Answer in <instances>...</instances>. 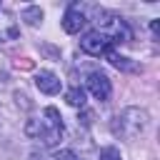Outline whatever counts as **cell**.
Masks as SVG:
<instances>
[{
	"instance_id": "cell-6",
	"label": "cell",
	"mask_w": 160,
	"mask_h": 160,
	"mask_svg": "<svg viewBox=\"0 0 160 160\" xmlns=\"http://www.w3.org/2000/svg\"><path fill=\"white\" fill-rule=\"evenodd\" d=\"M62 135H65V128H42L40 140H42L45 148H58L60 140H62Z\"/></svg>"
},
{
	"instance_id": "cell-15",
	"label": "cell",
	"mask_w": 160,
	"mask_h": 160,
	"mask_svg": "<svg viewBox=\"0 0 160 160\" xmlns=\"http://www.w3.org/2000/svg\"><path fill=\"white\" fill-rule=\"evenodd\" d=\"M150 30H152V32H158V30H160V25H158V20H152V22H150Z\"/></svg>"
},
{
	"instance_id": "cell-11",
	"label": "cell",
	"mask_w": 160,
	"mask_h": 160,
	"mask_svg": "<svg viewBox=\"0 0 160 160\" xmlns=\"http://www.w3.org/2000/svg\"><path fill=\"white\" fill-rule=\"evenodd\" d=\"M25 132H28L30 138H40V132H42V120L30 118V120L25 122Z\"/></svg>"
},
{
	"instance_id": "cell-5",
	"label": "cell",
	"mask_w": 160,
	"mask_h": 160,
	"mask_svg": "<svg viewBox=\"0 0 160 160\" xmlns=\"http://www.w3.org/2000/svg\"><path fill=\"white\" fill-rule=\"evenodd\" d=\"M35 88H38L40 92H45V95H58L60 88H62V82H60V78H58L55 72L40 70V72L35 75Z\"/></svg>"
},
{
	"instance_id": "cell-8",
	"label": "cell",
	"mask_w": 160,
	"mask_h": 160,
	"mask_svg": "<svg viewBox=\"0 0 160 160\" xmlns=\"http://www.w3.org/2000/svg\"><path fill=\"white\" fill-rule=\"evenodd\" d=\"M65 102L72 108H85V90L82 88H70L65 90Z\"/></svg>"
},
{
	"instance_id": "cell-13",
	"label": "cell",
	"mask_w": 160,
	"mask_h": 160,
	"mask_svg": "<svg viewBox=\"0 0 160 160\" xmlns=\"http://www.w3.org/2000/svg\"><path fill=\"white\" fill-rule=\"evenodd\" d=\"M55 160H80V158H78L72 150H60V152L55 155Z\"/></svg>"
},
{
	"instance_id": "cell-3",
	"label": "cell",
	"mask_w": 160,
	"mask_h": 160,
	"mask_svg": "<svg viewBox=\"0 0 160 160\" xmlns=\"http://www.w3.org/2000/svg\"><path fill=\"white\" fill-rule=\"evenodd\" d=\"M85 85H88V90L95 100H108L110 92H112V82L105 72H90L85 78Z\"/></svg>"
},
{
	"instance_id": "cell-9",
	"label": "cell",
	"mask_w": 160,
	"mask_h": 160,
	"mask_svg": "<svg viewBox=\"0 0 160 160\" xmlns=\"http://www.w3.org/2000/svg\"><path fill=\"white\" fill-rule=\"evenodd\" d=\"M42 128H62V115L55 108H45L42 110Z\"/></svg>"
},
{
	"instance_id": "cell-10",
	"label": "cell",
	"mask_w": 160,
	"mask_h": 160,
	"mask_svg": "<svg viewBox=\"0 0 160 160\" xmlns=\"http://www.w3.org/2000/svg\"><path fill=\"white\" fill-rule=\"evenodd\" d=\"M22 20H25L28 25H32V28H35V25H40V22H42V10H40L38 5H28V8L22 10Z\"/></svg>"
},
{
	"instance_id": "cell-4",
	"label": "cell",
	"mask_w": 160,
	"mask_h": 160,
	"mask_svg": "<svg viewBox=\"0 0 160 160\" xmlns=\"http://www.w3.org/2000/svg\"><path fill=\"white\" fill-rule=\"evenodd\" d=\"M60 22H62V30H65V32L75 35V32H80V30L85 28L88 15H85V10H82L80 5H70V8L65 10V15H62Z\"/></svg>"
},
{
	"instance_id": "cell-7",
	"label": "cell",
	"mask_w": 160,
	"mask_h": 160,
	"mask_svg": "<svg viewBox=\"0 0 160 160\" xmlns=\"http://www.w3.org/2000/svg\"><path fill=\"white\" fill-rule=\"evenodd\" d=\"M108 60H110V65L118 68V70H135V65L130 62V58H125V55H120V52H115V50H108Z\"/></svg>"
},
{
	"instance_id": "cell-12",
	"label": "cell",
	"mask_w": 160,
	"mask_h": 160,
	"mask_svg": "<svg viewBox=\"0 0 160 160\" xmlns=\"http://www.w3.org/2000/svg\"><path fill=\"white\" fill-rule=\"evenodd\" d=\"M100 160H122V155H120V150H118V148L108 145V148H102V150H100Z\"/></svg>"
},
{
	"instance_id": "cell-2",
	"label": "cell",
	"mask_w": 160,
	"mask_h": 160,
	"mask_svg": "<svg viewBox=\"0 0 160 160\" xmlns=\"http://www.w3.org/2000/svg\"><path fill=\"white\" fill-rule=\"evenodd\" d=\"M110 45H112V42H110V38H108V35H102L100 30H90V32H85V35H82V40H80L82 52H88V55H92V58L108 55Z\"/></svg>"
},
{
	"instance_id": "cell-14",
	"label": "cell",
	"mask_w": 160,
	"mask_h": 160,
	"mask_svg": "<svg viewBox=\"0 0 160 160\" xmlns=\"http://www.w3.org/2000/svg\"><path fill=\"white\" fill-rule=\"evenodd\" d=\"M30 160H55V158H50L45 152H30Z\"/></svg>"
},
{
	"instance_id": "cell-1",
	"label": "cell",
	"mask_w": 160,
	"mask_h": 160,
	"mask_svg": "<svg viewBox=\"0 0 160 160\" xmlns=\"http://www.w3.org/2000/svg\"><path fill=\"white\" fill-rule=\"evenodd\" d=\"M148 122H150V115L145 108H122L115 118H112V132L122 140H135L140 138L145 130H148Z\"/></svg>"
}]
</instances>
